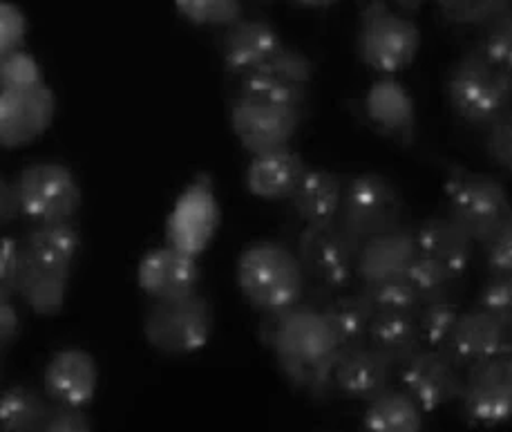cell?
<instances>
[{"label":"cell","instance_id":"obj_1","mask_svg":"<svg viewBox=\"0 0 512 432\" xmlns=\"http://www.w3.org/2000/svg\"><path fill=\"white\" fill-rule=\"evenodd\" d=\"M260 336L291 385L307 390L316 399L334 392L331 370L340 343L320 305L302 300L287 312L262 316Z\"/></svg>","mask_w":512,"mask_h":432},{"label":"cell","instance_id":"obj_2","mask_svg":"<svg viewBox=\"0 0 512 432\" xmlns=\"http://www.w3.org/2000/svg\"><path fill=\"white\" fill-rule=\"evenodd\" d=\"M25 267L16 298L39 316L59 314L81 253V233L72 222L34 224L23 236Z\"/></svg>","mask_w":512,"mask_h":432},{"label":"cell","instance_id":"obj_3","mask_svg":"<svg viewBox=\"0 0 512 432\" xmlns=\"http://www.w3.org/2000/svg\"><path fill=\"white\" fill-rule=\"evenodd\" d=\"M235 278L246 303L262 316L287 312L307 294L296 251L282 242L260 240L242 249Z\"/></svg>","mask_w":512,"mask_h":432},{"label":"cell","instance_id":"obj_4","mask_svg":"<svg viewBox=\"0 0 512 432\" xmlns=\"http://www.w3.org/2000/svg\"><path fill=\"white\" fill-rule=\"evenodd\" d=\"M445 97L454 117L472 128L486 130L512 108V77L472 48L448 70Z\"/></svg>","mask_w":512,"mask_h":432},{"label":"cell","instance_id":"obj_5","mask_svg":"<svg viewBox=\"0 0 512 432\" xmlns=\"http://www.w3.org/2000/svg\"><path fill=\"white\" fill-rule=\"evenodd\" d=\"M421 41L419 25L387 0H367L360 9L356 54L365 68L381 77H396L410 68Z\"/></svg>","mask_w":512,"mask_h":432},{"label":"cell","instance_id":"obj_6","mask_svg":"<svg viewBox=\"0 0 512 432\" xmlns=\"http://www.w3.org/2000/svg\"><path fill=\"white\" fill-rule=\"evenodd\" d=\"M358 249L360 244L338 222L327 227H302L293 251L305 274V300L322 305L340 291L352 289Z\"/></svg>","mask_w":512,"mask_h":432},{"label":"cell","instance_id":"obj_7","mask_svg":"<svg viewBox=\"0 0 512 432\" xmlns=\"http://www.w3.org/2000/svg\"><path fill=\"white\" fill-rule=\"evenodd\" d=\"M443 193L448 200V215L470 233L479 247L512 218L510 193L488 173L452 164L445 168Z\"/></svg>","mask_w":512,"mask_h":432},{"label":"cell","instance_id":"obj_8","mask_svg":"<svg viewBox=\"0 0 512 432\" xmlns=\"http://www.w3.org/2000/svg\"><path fill=\"white\" fill-rule=\"evenodd\" d=\"M215 316L208 298L193 294L153 300L144 316V338L164 356H188L204 350L213 336Z\"/></svg>","mask_w":512,"mask_h":432},{"label":"cell","instance_id":"obj_9","mask_svg":"<svg viewBox=\"0 0 512 432\" xmlns=\"http://www.w3.org/2000/svg\"><path fill=\"white\" fill-rule=\"evenodd\" d=\"M405 213V197L390 177L360 173L345 180L338 224L358 244L403 227Z\"/></svg>","mask_w":512,"mask_h":432},{"label":"cell","instance_id":"obj_10","mask_svg":"<svg viewBox=\"0 0 512 432\" xmlns=\"http://www.w3.org/2000/svg\"><path fill=\"white\" fill-rule=\"evenodd\" d=\"M18 211L32 224L72 222L83 193L77 175L61 162H34L14 180Z\"/></svg>","mask_w":512,"mask_h":432},{"label":"cell","instance_id":"obj_11","mask_svg":"<svg viewBox=\"0 0 512 432\" xmlns=\"http://www.w3.org/2000/svg\"><path fill=\"white\" fill-rule=\"evenodd\" d=\"M220 202H217L213 177L208 173L195 175L166 218V244L199 258L211 247L220 227Z\"/></svg>","mask_w":512,"mask_h":432},{"label":"cell","instance_id":"obj_12","mask_svg":"<svg viewBox=\"0 0 512 432\" xmlns=\"http://www.w3.org/2000/svg\"><path fill=\"white\" fill-rule=\"evenodd\" d=\"M461 410L474 426H499L512 419V345L466 370Z\"/></svg>","mask_w":512,"mask_h":432},{"label":"cell","instance_id":"obj_13","mask_svg":"<svg viewBox=\"0 0 512 432\" xmlns=\"http://www.w3.org/2000/svg\"><path fill=\"white\" fill-rule=\"evenodd\" d=\"M398 388L419 403L425 415L461 401L466 372L443 350L421 347L396 368Z\"/></svg>","mask_w":512,"mask_h":432},{"label":"cell","instance_id":"obj_14","mask_svg":"<svg viewBox=\"0 0 512 432\" xmlns=\"http://www.w3.org/2000/svg\"><path fill=\"white\" fill-rule=\"evenodd\" d=\"M314 79V63L300 50L284 48L258 70L237 79V95L276 103L287 108H305L309 86Z\"/></svg>","mask_w":512,"mask_h":432},{"label":"cell","instance_id":"obj_15","mask_svg":"<svg viewBox=\"0 0 512 432\" xmlns=\"http://www.w3.org/2000/svg\"><path fill=\"white\" fill-rule=\"evenodd\" d=\"M229 124L237 142L249 155L289 146L302 124V110L235 95Z\"/></svg>","mask_w":512,"mask_h":432},{"label":"cell","instance_id":"obj_16","mask_svg":"<svg viewBox=\"0 0 512 432\" xmlns=\"http://www.w3.org/2000/svg\"><path fill=\"white\" fill-rule=\"evenodd\" d=\"M56 101L41 83L34 88L0 90V146L21 148L50 128Z\"/></svg>","mask_w":512,"mask_h":432},{"label":"cell","instance_id":"obj_17","mask_svg":"<svg viewBox=\"0 0 512 432\" xmlns=\"http://www.w3.org/2000/svg\"><path fill=\"white\" fill-rule=\"evenodd\" d=\"M363 115L378 135L401 146L416 142V103L396 77L376 79L363 97Z\"/></svg>","mask_w":512,"mask_h":432},{"label":"cell","instance_id":"obj_18","mask_svg":"<svg viewBox=\"0 0 512 432\" xmlns=\"http://www.w3.org/2000/svg\"><path fill=\"white\" fill-rule=\"evenodd\" d=\"M202 280V269L191 253L170 244L148 249L137 267V285L150 300H166L193 294Z\"/></svg>","mask_w":512,"mask_h":432},{"label":"cell","instance_id":"obj_19","mask_svg":"<svg viewBox=\"0 0 512 432\" xmlns=\"http://www.w3.org/2000/svg\"><path fill=\"white\" fill-rule=\"evenodd\" d=\"M99 388L94 356L79 347L54 352L43 372V392L54 406L88 408Z\"/></svg>","mask_w":512,"mask_h":432},{"label":"cell","instance_id":"obj_20","mask_svg":"<svg viewBox=\"0 0 512 432\" xmlns=\"http://www.w3.org/2000/svg\"><path fill=\"white\" fill-rule=\"evenodd\" d=\"M394 379V365L369 343L343 347L338 352L334 370H331V388H334V392L345 399L363 403L390 388Z\"/></svg>","mask_w":512,"mask_h":432},{"label":"cell","instance_id":"obj_21","mask_svg":"<svg viewBox=\"0 0 512 432\" xmlns=\"http://www.w3.org/2000/svg\"><path fill=\"white\" fill-rule=\"evenodd\" d=\"M284 48L280 32L262 18H240L222 34L220 54L226 74L242 79Z\"/></svg>","mask_w":512,"mask_h":432},{"label":"cell","instance_id":"obj_22","mask_svg":"<svg viewBox=\"0 0 512 432\" xmlns=\"http://www.w3.org/2000/svg\"><path fill=\"white\" fill-rule=\"evenodd\" d=\"M508 345H512V338L504 330V325L486 309L474 305L470 309H461L448 343L443 345V352L466 372L479 361H486L497 352L506 350Z\"/></svg>","mask_w":512,"mask_h":432},{"label":"cell","instance_id":"obj_23","mask_svg":"<svg viewBox=\"0 0 512 432\" xmlns=\"http://www.w3.org/2000/svg\"><path fill=\"white\" fill-rule=\"evenodd\" d=\"M414 238L419 256L439 262L441 267L450 269L452 274L461 278L468 274L479 251V244L448 213L425 218L414 229Z\"/></svg>","mask_w":512,"mask_h":432},{"label":"cell","instance_id":"obj_24","mask_svg":"<svg viewBox=\"0 0 512 432\" xmlns=\"http://www.w3.org/2000/svg\"><path fill=\"white\" fill-rule=\"evenodd\" d=\"M307 168L305 159L291 146L251 155L244 171V186L262 202H289Z\"/></svg>","mask_w":512,"mask_h":432},{"label":"cell","instance_id":"obj_25","mask_svg":"<svg viewBox=\"0 0 512 432\" xmlns=\"http://www.w3.org/2000/svg\"><path fill=\"white\" fill-rule=\"evenodd\" d=\"M416 256H419V249H416L414 229L405 224L383 236L369 238L358 249L356 283L374 285L387 278L403 276Z\"/></svg>","mask_w":512,"mask_h":432},{"label":"cell","instance_id":"obj_26","mask_svg":"<svg viewBox=\"0 0 512 432\" xmlns=\"http://www.w3.org/2000/svg\"><path fill=\"white\" fill-rule=\"evenodd\" d=\"M343 191L345 177L325 168H307L289 202L305 227H327L338 222Z\"/></svg>","mask_w":512,"mask_h":432},{"label":"cell","instance_id":"obj_27","mask_svg":"<svg viewBox=\"0 0 512 432\" xmlns=\"http://www.w3.org/2000/svg\"><path fill=\"white\" fill-rule=\"evenodd\" d=\"M320 309L338 338L340 350H343V347L367 343L369 325H372V318L376 312L374 307L369 305L363 289L356 287L340 291V294L327 298L325 303L320 305Z\"/></svg>","mask_w":512,"mask_h":432},{"label":"cell","instance_id":"obj_28","mask_svg":"<svg viewBox=\"0 0 512 432\" xmlns=\"http://www.w3.org/2000/svg\"><path fill=\"white\" fill-rule=\"evenodd\" d=\"M363 426L374 432H419L425 412L403 388H390L365 403Z\"/></svg>","mask_w":512,"mask_h":432},{"label":"cell","instance_id":"obj_29","mask_svg":"<svg viewBox=\"0 0 512 432\" xmlns=\"http://www.w3.org/2000/svg\"><path fill=\"white\" fill-rule=\"evenodd\" d=\"M367 343L383 354L394 368L405 363L423 347L416 316L412 314H374Z\"/></svg>","mask_w":512,"mask_h":432},{"label":"cell","instance_id":"obj_30","mask_svg":"<svg viewBox=\"0 0 512 432\" xmlns=\"http://www.w3.org/2000/svg\"><path fill=\"white\" fill-rule=\"evenodd\" d=\"M54 403L43 390L30 385H12L0 390V430L36 432L45 430Z\"/></svg>","mask_w":512,"mask_h":432},{"label":"cell","instance_id":"obj_31","mask_svg":"<svg viewBox=\"0 0 512 432\" xmlns=\"http://www.w3.org/2000/svg\"><path fill=\"white\" fill-rule=\"evenodd\" d=\"M405 278L410 280L416 294L423 303H439V300H459L463 278L452 274L450 269L441 267L425 256H416L412 265L407 267Z\"/></svg>","mask_w":512,"mask_h":432},{"label":"cell","instance_id":"obj_32","mask_svg":"<svg viewBox=\"0 0 512 432\" xmlns=\"http://www.w3.org/2000/svg\"><path fill=\"white\" fill-rule=\"evenodd\" d=\"M365 291L369 305L374 307L376 314H419L423 305L421 296L416 294L410 280L403 276H394L381 280L374 285H358Z\"/></svg>","mask_w":512,"mask_h":432},{"label":"cell","instance_id":"obj_33","mask_svg":"<svg viewBox=\"0 0 512 432\" xmlns=\"http://www.w3.org/2000/svg\"><path fill=\"white\" fill-rule=\"evenodd\" d=\"M436 12L454 27H486L508 9L512 0H434Z\"/></svg>","mask_w":512,"mask_h":432},{"label":"cell","instance_id":"obj_34","mask_svg":"<svg viewBox=\"0 0 512 432\" xmlns=\"http://www.w3.org/2000/svg\"><path fill=\"white\" fill-rule=\"evenodd\" d=\"M177 14L197 27H226L244 16L242 0H175Z\"/></svg>","mask_w":512,"mask_h":432},{"label":"cell","instance_id":"obj_35","mask_svg":"<svg viewBox=\"0 0 512 432\" xmlns=\"http://www.w3.org/2000/svg\"><path fill=\"white\" fill-rule=\"evenodd\" d=\"M461 314L459 300H439V303H423L419 314H416V325H419L423 347L432 350H443L448 343L454 323Z\"/></svg>","mask_w":512,"mask_h":432},{"label":"cell","instance_id":"obj_36","mask_svg":"<svg viewBox=\"0 0 512 432\" xmlns=\"http://www.w3.org/2000/svg\"><path fill=\"white\" fill-rule=\"evenodd\" d=\"M481 41L477 43V50L486 56V59L512 77V9L497 16L486 27H481Z\"/></svg>","mask_w":512,"mask_h":432},{"label":"cell","instance_id":"obj_37","mask_svg":"<svg viewBox=\"0 0 512 432\" xmlns=\"http://www.w3.org/2000/svg\"><path fill=\"white\" fill-rule=\"evenodd\" d=\"M41 65L32 59V54L23 50H12L0 54V90H21L41 86Z\"/></svg>","mask_w":512,"mask_h":432},{"label":"cell","instance_id":"obj_38","mask_svg":"<svg viewBox=\"0 0 512 432\" xmlns=\"http://www.w3.org/2000/svg\"><path fill=\"white\" fill-rule=\"evenodd\" d=\"M477 305L495 316L512 338V276H490L479 291Z\"/></svg>","mask_w":512,"mask_h":432},{"label":"cell","instance_id":"obj_39","mask_svg":"<svg viewBox=\"0 0 512 432\" xmlns=\"http://www.w3.org/2000/svg\"><path fill=\"white\" fill-rule=\"evenodd\" d=\"M25 267V251L23 238L16 236H0V289L9 294H18Z\"/></svg>","mask_w":512,"mask_h":432},{"label":"cell","instance_id":"obj_40","mask_svg":"<svg viewBox=\"0 0 512 432\" xmlns=\"http://www.w3.org/2000/svg\"><path fill=\"white\" fill-rule=\"evenodd\" d=\"M486 153L490 162L512 175V108L486 130Z\"/></svg>","mask_w":512,"mask_h":432},{"label":"cell","instance_id":"obj_41","mask_svg":"<svg viewBox=\"0 0 512 432\" xmlns=\"http://www.w3.org/2000/svg\"><path fill=\"white\" fill-rule=\"evenodd\" d=\"M479 249L490 276H512V218Z\"/></svg>","mask_w":512,"mask_h":432},{"label":"cell","instance_id":"obj_42","mask_svg":"<svg viewBox=\"0 0 512 432\" xmlns=\"http://www.w3.org/2000/svg\"><path fill=\"white\" fill-rule=\"evenodd\" d=\"M16 296L0 289V359L16 345L21 336V312L16 307Z\"/></svg>","mask_w":512,"mask_h":432},{"label":"cell","instance_id":"obj_43","mask_svg":"<svg viewBox=\"0 0 512 432\" xmlns=\"http://www.w3.org/2000/svg\"><path fill=\"white\" fill-rule=\"evenodd\" d=\"M92 428L94 424L85 408L70 406H54L45 424V432H88Z\"/></svg>","mask_w":512,"mask_h":432},{"label":"cell","instance_id":"obj_44","mask_svg":"<svg viewBox=\"0 0 512 432\" xmlns=\"http://www.w3.org/2000/svg\"><path fill=\"white\" fill-rule=\"evenodd\" d=\"M18 218H21V211H18L14 182H9L7 177L0 173V229Z\"/></svg>","mask_w":512,"mask_h":432},{"label":"cell","instance_id":"obj_45","mask_svg":"<svg viewBox=\"0 0 512 432\" xmlns=\"http://www.w3.org/2000/svg\"><path fill=\"white\" fill-rule=\"evenodd\" d=\"M423 3H425V0H392V5L398 9V12H403L407 16L419 12Z\"/></svg>","mask_w":512,"mask_h":432},{"label":"cell","instance_id":"obj_46","mask_svg":"<svg viewBox=\"0 0 512 432\" xmlns=\"http://www.w3.org/2000/svg\"><path fill=\"white\" fill-rule=\"evenodd\" d=\"M291 3H296L300 7H309V9H318V7H327V5H334L336 0H291Z\"/></svg>","mask_w":512,"mask_h":432},{"label":"cell","instance_id":"obj_47","mask_svg":"<svg viewBox=\"0 0 512 432\" xmlns=\"http://www.w3.org/2000/svg\"><path fill=\"white\" fill-rule=\"evenodd\" d=\"M0 383H3V370H0Z\"/></svg>","mask_w":512,"mask_h":432}]
</instances>
